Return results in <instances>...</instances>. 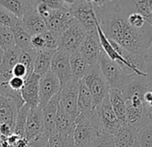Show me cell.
<instances>
[{
  "mask_svg": "<svg viewBox=\"0 0 152 147\" xmlns=\"http://www.w3.org/2000/svg\"><path fill=\"white\" fill-rule=\"evenodd\" d=\"M48 147H74L73 135H62L56 133L48 137Z\"/></svg>",
  "mask_w": 152,
  "mask_h": 147,
  "instance_id": "f1b7e54d",
  "label": "cell"
},
{
  "mask_svg": "<svg viewBox=\"0 0 152 147\" xmlns=\"http://www.w3.org/2000/svg\"><path fill=\"white\" fill-rule=\"evenodd\" d=\"M12 75L14 76H16V77H20V78H23V79H26L29 76L30 74L27 70V68L21 63H17L14 68L12 69Z\"/></svg>",
  "mask_w": 152,
  "mask_h": 147,
  "instance_id": "74e56055",
  "label": "cell"
},
{
  "mask_svg": "<svg viewBox=\"0 0 152 147\" xmlns=\"http://www.w3.org/2000/svg\"><path fill=\"white\" fill-rule=\"evenodd\" d=\"M93 100L94 109L108 95L110 87L100 71L99 63L90 65L83 78Z\"/></svg>",
  "mask_w": 152,
  "mask_h": 147,
  "instance_id": "277c9868",
  "label": "cell"
},
{
  "mask_svg": "<svg viewBox=\"0 0 152 147\" xmlns=\"http://www.w3.org/2000/svg\"><path fill=\"white\" fill-rule=\"evenodd\" d=\"M15 46L12 29L0 24V47L5 51Z\"/></svg>",
  "mask_w": 152,
  "mask_h": 147,
  "instance_id": "f546056e",
  "label": "cell"
},
{
  "mask_svg": "<svg viewBox=\"0 0 152 147\" xmlns=\"http://www.w3.org/2000/svg\"><path fill=\"white\" fill-rule=\"evenodd\" d=\"M20 21L21 20L18 19L12 13H10L4 7H0V24L12 29L14 26L20 23Z\"/></svg>",
  "mask_w": 152,
  "mask_h": 147,
  "instance_id": "1f68e13d",
  "label": "cell"
},
{
  "mask_svg": "<svg viewBox=\"0 0 152 147\" xmlns=\"http://www.w3.org/2000/svg\"><path fill=\"white\" fill-rule=\"evenodd\" d=\"M42 36L45 41V49L54 50V51H56L58 49L59 35H57L53 32L47 31L44 33H42Z\"/></svg>",
  "mask_w": 152,
  "mask_h": 147,
  "instance_id": "836d02e7",
  "label": "cell"
},
{
  "mask_svg": "<svg viewBox=\"0 0 152 147\" xmlns=\"http://www.w3.org/2000/svg\"><path fill=\"white\" fill-rule=\"evenodd\" d=\"M138 129L126 124H122L113 135L115 147H133L137 142Z\"/></svg>",
  "mask_w": 152,
  "mask_h": 147,
  "instance_id": "e0dca14e",
  "label": "cell"
},
{
  "mask_svg": "<svg viewBox=\"0 0 152 147\" xmlns=\"http://www.w3.org/2000/svg\"><path fill=\"white\" fill-rule=\"evenodd\" d=\"M21 49L15 46L4 51L2 61L0 63V71L5 73H12V69L18 63Z\"/></svg>",
  "mask_w": 152,
  "mask_h": 147,
  "instance_id": "d4e9b609",
  "label": "cell"
},
{
  "mask_svg": "<svg viewBox=\"0 0 152 147\" xmlns=\"http://www.w3.org/2000/svg\"><path fill=\"white\" fill-rule=\"evenodd\" d=\"M89 65L86 60L82 57L79 51L70 55V67L72 79L80 81L83 78L89 68Z\"/></svg>",
  "mask_w": 152,
  "mask_h": 147,
  "instance_id": "7402d4cb",
  "label": "cell"
},
{
  "mask_svg": "<svg viewBox=\"0 0 152 147\" xmlns=\"http://www.w3.org/2000/svg\"><path fill=\"white\" fill-rule=\"evenodd\" d=\"M148 8L150 10V13L152 14V0H149V1H148Z\"/></svg>",
  "mask_w": 152,
  "mask_h": 147,
  "instance_id": "7dc6e473",
  "label": "cell"
},
{
  "mask_svg": "<svg viewBox=\"0 0 152 147\" xmlns=\"http://www.w3.org/2000/svg\"><path fill=\"white\" fill-rule=\"evenodd\" d=\"M51 72L58 78L61 88L72 80L70 67V55L61 49H57L51 61Z\"/></svg>",
  "mask_w": 152,
  "mask_h": 147,
  "instance_id": "ba28073f",
  "label": "cell"
},
{
  "mask_svg": "<svg viewBox=\"0 0 152 147\" xmlns=\"http://www.w3.org/2000/svg\"><path fill=\"white\" fill-rule=\"evenodd\" d=\"M99 65L110 89H117L122 92L131 74L127 73L116 62L111 60L103 50L99 57Z\"/></svg>",
  "mask_w": 152,
  "mask_h": 147,
  "instance_id": "3957f363",
  "label": "cell"
},
{
  "mask_svg": "<svg viewBox=\"0 0 152 147\" xmlns=\"http://www.w3.org/2000/svg\"><path fill=\"white\" fill-rule=\"evenodd\" d=\"M143 101H144V105L148 106V107H152V90L147 91L144 93Z\"/></svg>",
  "mask_w": 152,
  "mask_h": 147,
  "instance_id": "ee69618b",
  "label": "cell"
},
{
  "mask_svg": "<svg viewBox=\"0 0 152 147\" xmlns=\"http://www.w3.org/2000/svg\"><path fill=\"white\" fill-rule=\"evenodd\" d=\"M144 56H145V58L147 60L152 62V42H151L149 48L148 49V50L144 52Z\"/></svg>",
  "mask_w": 152,
  "mask_h": 147,
  "instance_id": "f6af8a7d",
  "label": "cell"
},
{
  "mask_svg": "<svg viewBox=\"0 0 152 147\" xmlns=\"http://www.w3.org/2000/svg\"><path fill=\"white\" fill-rule=\"evenodd\" d=\"M3 55H4V50L2 49V48H1V47H0V63H1V61H2Z\"/></svg>",
  "mask_w": 152,
  "mask_h": 147,
  "instance_id": "bcb514c9",
  "label": "cell"
},
{
  "mask_svg": "<svg viewBox=\"0 0 152 147\" xmlns=\"http://www.w3.org/2000/svg\"><path fill=\"white\" fill-rule=\"evenodd\" d=\"M135 8L138 13H140L147 21V23L152 26V14L148 8V1H134Z\"/></svg>",
  "mask_w": 152,
  "mask_h": 147,
  "instance_id": "e575fe53",
  "label": "cell"
},
{
  "mask_svg": "<svg viewBox=\"0 0 152 147\" xmlns=\"http://www.w3.org/2000/svg\"><path fill=\"white\" fill-rule=\"evenodd\" d=\"M74 18L70 13L68 7L60 10H51L50 15L44 20L47 30L61 35L73 22Z\"/></svg>",
  "mask_w": 152,
  "mask_h": 147,
  "instance_id": "8fae6325",
  "label": "cell"
},
{
  "mask_svg": "<svg viewBox=\"0 0 152 147\" xmlns=\"http://www.w3.org/2000/svg\"><path fill=\"white\" fill-rule=\"evenodd\" d=\"M36 5L37 1H31L30 7L21 19L23 27L31 36L42 34L48 31L44 20L39 16L36 10Z\"/></svg>",
  "mask_w": 152,
  "mask_h": 147,
  "instance_id": "4fadbf2b",
  "label": "cell"
},
{
  "mask_svg": "<svg viewBox=\"0 0 152 147\" xmlns=\"http://www.w3.org/2000/svg\"><path fill=\"white\" fill-rule=\"evenodd\" d=\"M103 131L114 135L121 126L109 101L108 95L95 108Z\"/></svg>",
  "mask_w": 152,
  "mask_h": 147,
  "instance_id": "30bf717a",
  "label": "cell"
},
{
  "mask_svg": "<svg viewBox=\"0 0 152 147\" xmlns=\"http://www.w3.org/2000/svg\"><path fill=\"white\" fill-rule=\"evenodd\" d=\"M14 133V129L6 123H1L0 124V135L5 137H8Z\"/></svg>",
  "mask_w": 152,
  "mask_h": 147,
  "instance_id": "7bdbcfd3",
  "label": "cell"
},
{
  "mask_svg": "<svg viewBox=\"0 0 152 147\" xmlns=\"http://www.w3.org/2000/svg\"><path fill=\"white\" fill-rule=\"evenodd\" d=\"M137 142L140 147H152V124H146L138 129Z\"/></svg>",
  "mask_w": 152,
  "mask_h": 147,
  "instance_id": "83f0119b",
  "label": "cell"
},
{
  "mask_svg": "<svg viewBox=\"0 0 152 147\" xmlns=\"http://www.w3.org/2000/svg\"><path fill=\"white\" fill-rule=\"evenodd\" d=\"M55 52L56 51L54 50H48V49H43L38 51L34 62L33 73H35L39 76H42L45 74L49 72L51 67V61Z\"/></svg>",
  "mask_w": 152,
  "mask_h": 147,
  "instance_id": "44dd1931",
  "label": "cell"
},
{
  "mask_svg": "<svg viewBox=\"0 0 152 147\" xmlns=\"http://www.w3.org/2000/svg\"><path fill=\"white\" fill-rule=\"evenodd\" d=\"M44 3L51 10H60L67 7L65 1H61V0H45Z\"/></svg>",
  "mask_w": 152,
  "mask_h": 147,
  "instance_id": "ab89813d",
  "label": "cell"
},
{
  "mask_svg": "<svg viewBox=\"0 0 152 147\" xmlns=\"http://www.w3.org/2000/svg\"><path fill=\"white\" fill-rule=\"evenodd\" d=\"M80 81L72 80L61 88L59 104L63 110L75 121L80 115L77 110V98L79 93Z\"/></svg>",
  "mask_w": 152,
  "mask_h": 147,
  "instance_id": "52a82bcc",
  "label": "cell"
},
{
  "mask_svg": "<svg viewBox=\"0 0 152 147\" xmlns=\"http://www.w3.org/2000/svg\"><path fill=\"white\" fill-rule=\"evenodd\" d=\"M0 141H1V135H0Z\"/></svg>",
  "mask_w": 152,
  "mask_h": 147,
  "instance_id": "681fc988",
  "label": "cell"
},
{
  "mask_svg": "<svg viewBox=\"0 0 152 147\" xmlns=\"http://www.w3.org/2000/svg\"><path fill=\"white\" fill-rule=\"evenodd\" d=\"M103 131L95 109L81 113L74 121V147H91Z\"/></svg>",
  "mask_w": 152,
  "mask_h": 147,
  "instance_id": "7a4b0ae2",
  "label": "cell"
},
{
  "mask_svg": "<svg viewBox=\"0 0 152 147\" xmlns=\"http://www.w3.org/2000/svg\"><path fill=\"white\" fill-rule=\"evenodd\" d=\"M88 32L76 21H74L60 36L58 49H61L69 55L77 52Z\"/></svg>",
  "mask_w": 152,
  "mask_h": 147,
  "instance_id": "8992f818",
  "label": "cell"
},
{
  "mask_svg": "<svg viewBox=\"0 0 152 147\" xmlns=\"http://www.w3.org/2000/svg\"><path fill=\"white\" fill-rule=\"evenodd\" d=\"M12 32L14 34L15 46H17L21 50L27 49L31 48V36L25 31L23 27L21 21L18 24L12 28Z\"/></svg>",
  "mask_w": 152,
  "mask_h": 147,
  "instance_id": "484cf974",
  "label": "cell"
},
{
  "mask_svg": "<svg viewBox=\"0 0 152 147\" xmlns=\"http://www.w3.org/2000/svg\"><path fill=\"white\" fill-rule=\"evenodd\" d=\"M61 91V84L58 78L51 72L40 76L39 84V106L44 108L47 103Z\"/></svg>",
  "mask_w": 152,
  "mask_h": 147,
  "instance_id": "9c48e42d",
  "label": "cell"
},
{
  "mask_svg": "<svg viewBox=\"0 0 152 147\" xmlns=\"http://www.w3.org/2000/svg\"><path fill=\"white\" fill-rule=\"evenodd\" d=\"M93 100L92 96L86 86L83 80H80L79 83V93L77 98V110L79 113H83L93 110Z\"/></svg>",
  "mask_w": 152,
  "mask_h": 147,
  "instance_id": "603a6c76",
  "label": "cell"
},
{
  "mask_svg": "<svg viewBox=\"0 0 152 147\" xmlns=\"http://www.w3.org/2000/svg\"><path fill=\"white\" fill-rule=\"evenodd\" d=\"M66 7L74 20L88 33L97 32V18L91 1H65Z\"/></svg>",
  "mask_w": 152,
  "mask_h": 147,
  "instance_id": "5b68a950",
  "label": "cell"
},
{
  "mask_svg": "<svg viewBox=\"0 0 152 147\" xmlns=\"http://www.w3.org/2000/svg\"><path fill=\"white\" fill-rule=\"evenodd\" d=\"M31 2V1H21V0H0V7H4L21 20L30 7Z\"/></svg>",
  "mask_w": 152,
  "mask_h": 147,
  "instance_id": "cb8c5ba5",
  "label": "cell"
},
{
  "mask_svg": "<svg viewBox=\"0 0 152 147\" xmlns=\"http://www.w3.org/2000/svg\"><path fill=\"white\" fill-rule=\"evenodd\" d=\"M146 124H152V107L144 105L140 126L143 125H146Z\"/></svg>",
  "mask_w": 152,
  "mask_h": 147,
  "instance_id": "b9f144b4",
  "label": "cell"
},
{
  "mask_svg": "<svg viewBox=\"0 0 152 147\" xmlns=\"http://www.w3.org/2000/svg\"><path fill=\"white\" fill-rule=\"evenodd\" d=\"M30 111V108L24 104L20 110L17 111V116L14 126V133L15 135L24 138L25 135V126H26V122H27V117Z\"/></svg>",
  "mask_w": 152,
  "mask_h": 147,
  "instance_id": "4316f807",
  "label": "cell"
},
{
  "mask_svg": "<svg viewBox=\"0 0 152 147\" xmlns=\"http://www.w3.org/2000/svg\"><path fill=\"white\" fill-rule=\"evenodd\" d=\"M60 101V93L55 95L43 108L44 133L49 137L56 134V118Z\"/></svg>",
  "mask_w": 152,
  "mask_h": 147,
  "instance_id": "2e32d148",
  "label": "cell"
},
{
  "mask_svg": "<svg viewBox=\"0 0 152 147\" xmlns=\"http://www.w3.org/2000/svg\"><path fill=\"white\" fill-rule=\"evenodd\" d=\"M36 55H37V52L34 49H32L31 47L30 49L21 50L20 55H19L18 62L23 64L27 68L30 75L33 73V66H34Z\"/></svg>",
  "mask_w": 152,
  "mask_h": 147,
  "instance_id": "4dcf8cb0",
  "label": "cell"
},
{
  "mask_svg": "<svg viewBox=\"0 0 152 147\" xmlns=\"http://www.w3.org/2000/svg\"><path fill=\"white\" fill-rule=\"evenodd\" d=\"M17 111L15 105L11 101L0 94V124H8L14 129Z\"/></svg>",
  "mask_w": 152,
  "mask_h": 147,
  "instance_id": "d6986e66",
  "label": "cell"
},
{
  "mask_svg": "<svg viewBox=\"0 0 152 147\" xmlns=\"http://www.w3.org/2000/svg\"><path fill=\"white\" fill-rule=\"evenodd\" d=\"M109 101L111 107L120 122V124H126V105L124 97L120 90L110 89L108 93Z\"/></svg>",
  "mask_w": 152,
  "mask_h": 147,
  "instance_id": "ac0fdd59",
  "label": "cell"
},
{
  "mask_svg": "<svg viewBox=\"0 0 152 147\" xmlns=\"http://www.w3.org/2000/svg\"><path fill=\"white\" fill-rule=\"evenodd\" d=\"M24 82L25 80L23 78L12 76L8 81V85L10 86V88H12L15 91H21L24 85Z\"/></svg>",
  "mask_w": 152,
  "mask_h": 147,
  "instance_id": "60d3db41",
  "label": "cell"
},
{
  "mask_svg": "<svg viewBox=\"0 0 152 147\" xmlns=\"http://www.w3.org/2000/svg\"><path fill=\"white\" fill-rule=\"evenodd\" d=\"M79 53L86 60L89 65L99 63V57L102 51L98 32L88 33L79 48Z\"/></svg>",
  "mask_w": 152,
  "mask_h": 147,
  "instance_id": "7c38bea8",
  "label": "cell"
},
{
  "mask_svg": "<svg viewBox=\"0 0 152 147\" xmlns=\"http://www.w3.org/2000/svg\"><path fill=\"white\" fill-rule=\"evenodd\" d=\"M39 78L38 75L32 73L25 79L24 85L21 90V94L24 103L30 108H36L39 106Z\"/></svg>",
  "mask_w": 152,
  "mask_h": 147,
  "instance_id": "5bb4252c",
  "label": "cell"
},
{
  "mask_svg": "<svg viewBox=\"0 0 152 147\" xmlns=\"http://www.w3.org/2000/svg\"><path fill=\"white\" fill-rule=\"evenodd\" d=\"M74 130V120L58 105L57 114L56 118V133L62 135H73Z\"/></svg>",
  "mask_w": 152,
  "mask_h": 147,
  "instance_id": "ffe728a7",
  "label": "cell"
},
{
  "mask_svg": "<svg viewBox=\"0 0 152 147\" xmlns=\"http://www.w3.org/2000/svg\"><path fill=\"white\" fill-rule=\"evenodd\" d=\"M91 147H115L114 136L105 131H102Z\"/></svg>",
  "mask_w": 152,
  "mask_h": 147,
  "instance_id": "d6a6232c",
  "label": "cell"
},
{
  "mask_svg": "<svg viewBox=\"0 0 152 147\" xmlns=\"http://www.w3.org/2000/svg\"><path fill=\"white\" fill-rule=\"evenodd\" d=\"M36 10L43 20L47 19L51 14V9L48 8V7L44 3V1H37Z\"/></svg>",
  "mask_w": 152,
  "mask_h": 147,
  "instance_id": "f35d334b",
  "label": "cell"
},
{
  "mask_svg": "<svg viewBox=\"0 0 152 147\" xmlns=\"http://www.w3.org/2000/svg\"><path fill=\"white\" fill-rule=\"evenodd\" d=\"M98 24L105 36L124 49L142 54L152 42V27L135 29L128 22L134 1H91Z\"/></svg>",
  "mask_w": 152,
  "mask_h": 147,
  "instance_id": "6da1fadb",
  "label": "cell"
},
{
  "mask_svg": "<svg viewBox=\"0 0 152 147\" xmlns=\"http://www.w3.org/2000/svg\"><path fill=\"white\" fill-rule=\"evenodd\" d=\"M31 47L36 52L45 49V41L42 34L33 35L31 38Z\"/></svg>",
  "mask_w": 152,
  "mask_h": 147,
  "instance_id": "8d00e7d4",
  "label": "cell"
},
{
  "mask_svg": "<svg viewBox=\"0 0 152 147\" xmlns=\"http://www.w3.org/2000/svg\"><path fill=\"white\" fill-rule=\"evenodd\" d=\"M48 136L42 133L29 140L26 147H48Z\"/></svg>",
  "mask_w": 152,
  "mask_h": 147,
  "instance_id": "d590c367",
  "label": "cell"
},
{
  "mask_svg": "<svg viewBox=\"0 0 152 147\" xmlns=\"http://www.w3.org/2000/svg\"><path fill=\"white\" fill-rule=\"evenodd\" d=\"M42 133H44L43 108L38 106L36 108L30 109L25 126L24 138L29 141Z\"/></svg>",
  "mask_w": 152,
  "mask_h": 147,
  "instance_id": "9a60e30c",
  "label": "cell"
},
{
  "mask_svg": "<svg viewBox=\"0 0 152 147\" xmlns=\"http://www.w3.org/2000/svg\"><path fill=\"white\" fill-rule=\"evenodd\" d=\"M133 147H140V146L139 145V143H138V142H136V143H135V144L133 145Z\"/></svg>",
  "mask_w": 152,
  "mask_h": 147,
  "instance_id": "c3c4849f",
  "label": "cell"
}]
</instances>
